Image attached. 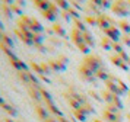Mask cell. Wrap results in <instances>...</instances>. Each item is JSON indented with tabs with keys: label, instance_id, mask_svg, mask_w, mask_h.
Listing matches in <instances>:
<instances>
[{
	"label": "cell",
	"instance_id": "1",
	"mask_svg": "<svg viewBox=\"0 0 130 122\" xmlns=\"http://www.w3.org/2000/svg\"><path fill=\"white\" fill-rule=\"evenodd\" d=\"M105 86H107V90L108 92L114 93V94H117V96H124V94H127L129 93V86L121 81L120 79L117 77H112L108 81H105Z\"/></svg>",
	"mask_w": 130,
	"mask_h": 122
},
{
	"label": "cell",
	"instance_id": "2",
	"mask_svg": "<svg viewBox=\"0 0 130 122\" xmlns=\"http://www.w3.org/2000/svg\"><path fill=\"white\" fill-rule=\"evenodd\" d=\"M82 65H85L86 68L89 70H92L95 74H96V71L98 70H101L104 65H102V60H101V57H98V55H86V57L83 58V61H82Z\"/></svg>",
	"mask_w": 130,
	"mask_h": 122
},
{
	"label": "cell",
	"instance_id": "3",
	"mask_svg": "<svg viewBox=\"0 0 130 122\" xmlns=\"http://www.w3.org/2000/svg\"><path fill=\"white\" fill-rule=\"evenodd\" d=\"M72 39H73V42L76 44V46L83 52V54L89 55V52H91V46L85 42V39H83V34L80 32V31H77L76 28L73 29V31H72Z\"/></svg>",
	"mask_w": 130,
	"mask_h": 122
},
{
	"label": "cell",
	"instance_id": "4",
	"mask_svg": "<svg viewBox=\"0 0 130 122\" xmlns=\"http://www.w3.org/2000/svg\"><path fill=\"white\" fill-rule=\"evenodd\" d=\"M101 97L104 99V102H107V105L116 106L117 109H123V102H121L120 96H117V94L108 92V90H104V92L101 93Z\"/></svg>",
	"mask_w": 130,
	"mask_h": 122
},
{
	"label": "cell",
	"instance_id": "5",
	"mask_svg": "<svg viewBox=\"0 0 130 122\" xmlns=\"http://www.w3.org/2000/svg\"><path fill=\"white\" fill-rule=\"evenodd\" d=\"M96 19H98V28H100L102 32H104L105 29H108L110 26H117L118 25L111 16H107L104 13H101L100 16H96Z\"/></svg>",
	"mask_w": 130,
	"mask_h": 122
},
{
	"label": "cell",
	"instance_id": "6",
	"mask_svg": "<svg viewBox=\"0 0 130 122\" xmlns=\"http://www.w3.org/2000/svg\"><path fill=\"white\" fill-rule=\"evenodd\" d=\"M111 10L117 16H127L129 15V2H114L111 6Z\"/></svg>",
	"mask_w": 130,
	"mask_h": 122
},
{
	"label": "cell",
	"instance_id": "7",
	"mask_svg": "<svg viewBox=\"0 0 130 122\" xmlns=\"http://www.w3.org/2000/svg\"><path fill=\"white\" fill-rule=\"evenodd\" d=\"M104 34H105L107 38H110L112 42H120V41H121V32H120L118 26H110L108 29L104 31Z\"/></svg>",
	"mask_w": 130,
	"mask_h": 122
},
{
	"label": "cell",
	"instance_id": "8",
	"mask_svg": "<svg viewBox=\"0 0 130 122\" xmlns=\"http://www.w3.org/2000/svg\"><path fill=\"white\" fill-rule=\"evenodd\" d=\"M110 60H111V63L114 64V65H117L118 68L124 70V71H129V68H130L129 64L126 63V61H124V60L120 57L118 54H114V55H111V57H110Z\"/></svg>",
	"mask_w": 130,
	"mask_h": 122
},
{
	"label": "cell",
	"instance_id": "9",
	"mask_svg": "<svg viewBox=\"0 0 130 122\" xmlns=\"http://www.w3.org/2000/svg\"><path fill=\"white\" fill-rule=\"evenodd\" d=\"M57 15H59V7H57L56 3H53L51 7H50L47 12H42V16L45 17L47 20H51V22H54V20L57 19Z\"/></svg>",
	"mask_w": 130,
	"mask_h": 122
},
{
	"label": "cell",
	"instance_id": "10",
	"mask_svg": "<svg viewBox=\"0 0 130 122\" xmlns=\"http://www.w3.org/2000/svg\"><path fill=\"white\" fill-rule=\"evenodd\" d=\"M102 116L107 122H123L121 113H112V112H108L107 109L102 112Z\"/></svg>",
	"mask_w": 130,
	"mask_h": 122
},
{
	"label": "cell",
	"instance_id": "11",
	"mask_svg": "<svg viewBox=\"0 0 130 122\" xmlns=\"http://www.w3.org/2000/svg\"><path fill=\"white\" fill-rule=\"evenodd\" d=\"M28 93H29V96H31L32 99H35L37 102L42 100L41 87H37V86H34V84H29V86H28Z\"/></svg>",
	"mask_w": 130,
	"mask_h": 122
},
{
	"label": "cell",
	"instance_id": "12",
	"mask_svg": "<svg viewBox=\"0 0 130 122\" xmlns=\"http://www.w3.org/2000/svg\"><path fill=\"white\" fill-rule=\"evenodd\" d=\"M10 64H12V65L18 70V71H28V65H26L24 61H21L18 57L12 58V60H10Z\"/></svg>",
	"mask_w": 130,
	"mask_h": 122
},
{
	"label": "cell",
	"instance_id": "13",
	"mask_svg": "<svg viewBox=\"0 0 130 122\" xmlns=\"http://www.w3.org/2000/svg\"><path fill=\"white\" fill-rule=\"evenodd\" d=\"M34 5H35L41 12H47L48 9L51 7L53 3H51V2H45V0H35V2H34Z\"/></svg>",
	"mask_w": 130,
	"mask_h": 122
},
{
	"label": "cell",
	"instance_id": "14",
	"mask_svg": "<svg viewBox=\"0 0 130 122\" xmlns=\"http://www.w3.org/2000/svg\"><path fill=\"white\" fill-rule=\"evenodd\" d=\"M41 96H42V100L45 102V106H50V105H56V103H54L53 96L50 94V92H47V90H45V89H42V87H41Z\"/></svg>",
	"mask_w": 130,
	"mask_h": 122
},
{
	"label": "cell",
	"instance_id": "15",
	"mask_svg": "<svg viewBox=\"0 0 130 122\" xmlns=\"http://www.w3.org/2000/svg\"><path fill=\"white\" fill-rule=\"evenodd\" d=\"M48 64H50V67L53 70H56V71H63V70L66 68V65L60 60H51V61H48Z\"/></svg>",
	"mask_w": 130,
	"mask_h": 122
},
{
	"label": "cell",
	"instance_id": "16",
	"mask_svg": "<svg viewBox=\"0 0 130 122\" xmlns=\"http://www.w3.org/2000/svg\"><path fill=\"white\" fill-rule=\"evenodd\" d=\"M0 44H3V45L9 46V48H13V41H12V38H10L9 35H6V34H2V32H0Z\"/></svg>",
	"mask_w": 130,
	"mask_h": 122
},
{
	"label": "cell",
	"instance_id": "17",
	"mask_svg": "<svg viewBox=\"0 0 130 122\" xmlns=\"http://www.w3.org/2000/svg\"><path fill=\"white\" fill-rule=\"evenodd\" d=\"M95 76H96V79H100V80H104V81H108L110 79H111L110 73H108V71H107V70L104 68V67H102L101 70H98Z\"/></svg>",
	"mask_w": 130,
	"mask_h": 122
},
{
	"label": "cell",
	"instance_id": "18",
	"mask_svg": "<svg viewBox=\"0 0 130 122\" xmlns=\"http://www.w3.org/2000/svg\"><path fill=\"white\" fill-rule=\"evenodd\" d=\"M67 100H69V103L72 105V108H73V110H79L80 108H82V105H80V102L77 100L75 96H72V94H67Z\"/></svg>",
	"mask_w": 130,
	"mask_h": 122
},
{
	"label": "cell",
	"instance_id": "19",
	"mask_svg": "<svg viewBox=\"0 0 130 122\" xmlns=\"http://www.w3.org/2000/svg\"><path fill=\"white\" fill-rule=\"evenodd\" d=\"M35 110H37V113H38V116L41 118V119H48L50 116H48V110H47V108H42V106H40V105H37L35 106Z\"/></svg>",
	"mask_w": 130,
	"mask_h": 122
},
{
	"label": "cell",
	"instance_id": "20",
	"mask_svg": "<svg viewBox=\"0 0 130 122\" xmlns=\"http://www.w3.org/2000/svg\"><path fill=\"white\" fill-rule=\"evenodd\" d=\"M15 32H16V35L21 38V41H22V42H25L26 45H29V46H34V41L31 39V38H28L26 35H24L21 31H19V29H15Z\"/></svg>",
	"mask_w": 130,
	"mask_h": 122
},
{
	"label": "cell",
	"instance_id": "21",
	"mask_svg": "<svg viewBox=\"0 0 130 122\" xmlns=\"http://www.w3.org/2000/svg\"><path fill=\"white\" fill-rule=\"evenodd\" d=\"M53 32L56 35L61 36V38H64V36H66V29L63 28L60 23H54V25H53Z\"/></svg>",
	"mask_w": 130,
	"mask_h": 122
},
{
	"label": "cell",
	"instance_id": "22",
	"mask_svg": "<svg viewBox=\"0 0 130 122\" xmlns=\"http://www.w3.org/2000/svg\"><path fill=\"white\" fill-rule=\"evenodd\" d=\"M117 26H118L120 31L124 32V35H130V23L127 22V20H120Z\"/></svg>",
	"mask_w": 130,
	"mask_h": 122
},
{
	"label": "cell",
	"instance_id": "23",
	"mask_svg": "<svg viewBox=\"0 0 130 122\" xmlns=\"http://www.w3.org/2000/svg\"><path fill=\"white\" fill-rule=\"evenodd\" d=\"M83 39H85V42H86V44H88L89 46H92V48L95 46L94 36H92V34H91L89 31H86V32H83Z\"/></svg>",
	"mask_w": 130,
	"mask_h": 122
},
{
	"label": "cell",
	"instance_id": "24",
	"mask_svg": "<svg viewBox=\"0 0 130 122\" xmlns=\"http://www.w3.org/2000/svg\"><path fill=\"white\" fill-rule=\"evenodd\" d=\"M112 44H114V42H112L110 38H107V36L101 39V45H102V48L107 50V51H111V50H112Z\"/></svg>",
	"mask_w": 130,
	"mask_h": 122
},
{
	"label": "cell",
	"instance_id": "25",
	"mask_svg": "<svg viewBox=\"0 0 130 122\" xmlns=\"http://www.w3.org/2000/svg\"><path fill=\"white\" fill-rule=\"evenodd\" d=\"M2 10H3V13H5V16H7V17L13 16V12H12V9H10V5H9L7 2L2 3Z\"/></svg>",
	"mask_w": 130,
	"mask_h": 122
},
{
	"label": "cell",
	"instance_id": "26",
	"mask_svg": "<svg viewBox=\"0 0 130 122\" xmlns=\"http://www.w3.org/2000/svg\"><path fill=\"white\" fill-rule=\"evenodd\" d=\"M2 108H3V109H5V112H7V113H9L10 116H16V115H18V110L15 109V108H13L12 105L5 103L3 106H2Z\"/></svg>",
	"mask_w": 130,
	"mask_h": 122
},
{
	"label": "cell",
	"instance_id": "27",
	"mask_svg": "<svg viewBox=\"0 0 130 122\" xmlns=\"http://www.w3.org/2000/svg\"><path fill=\"white\" fill-rule=\"evenodd\" d=\"M73 22H75V28L77 29V31H80V32H86V31H88V28H86V26H85V23L82 22V20H80V19H76V20H73Z\"/></svg>",
	"mask_w": 130,
	"mask_h": 122
},
{
	"label": "cell",
	"instance_id": "28",
	"mask_svg": "<svg viewBox=\"0 0 130 122\" xmlns=\"http://www.w3.org/2000/svg\"><path fill=\"white\" fill-rule=\"evenodd\" d=\"M56 5H57V7H60V9H63V10H69L72 7V3H69V2H66V0H57L56 2Z\"/></svg>",
	"mask_w": 130,
	"mask_h": 122
},
{
	"label": "cell",
	"instance_id": "29",
	"mask_svg": "<svg viewBox=\"0 0 130 122\" xmlns=\"http://www.w3.org/2000/svg\"><path fill=\"white\" fill-rule=\"evenodd\" d=\"M47 109H50V112L53 113V115H57V118H60V116H63V113H61V110L56 106V105H50V106H45Z\"/></svg>",
	"mask_w": 130,
	"mask_h": 122
},
{
	"label": "cell",
	"instance_id": "30",
	"mask_svg": "<svg viewBox=\"0 0 130 122\" xmlns=\"http://www.w3.org/2000/svg\"><path fill=\"white\" fill-rule=\"evenodd\" d=\"M44 35L42 34H34V38H32V41H34V45H40V44H42L44 42Z\"/></svg>",
	"mask_w": 130,
	"mask_h": 122
},
{
	"label": "cell",
	"instance_id": "31",
	"mask_svg": "<svg viewBox=\"0 0 130 122\" xmlns=\"http://www.w3.org/2000/svg\"><path fill=\"white\" fill-rule=\"evenodd\" d=\"M85 20H86V23L92 25V26H98V19H96V16H91V15H88V16H85Z\"/></svg>",
	"mask_w": 130,
	"mask_h": 122
},
{
	"label": "cell",
	"instance_id": "32",
	"mask_svg": "<svg viewBox=\"0 0 130 122\" xmlns=\"http://www.w3.org/2000/svg\"><path fill=\"white\" fill-rule=\"evenodd\" d=\"M112 50H114L116 54H118V55L124 52V48H123V45H121V42H114V44H112Z\"/></svg>",
	"mask_w": 130,
	"mask_h": 122
},
{
	"label": "cell",
	"instance_id": "33",
	"mask_svg": "<svg viewBox=\"0 0 130 122\" xmlns=\"http://www.w3.org/2000/svg\"><path fill=\"white\" fill-rule=\"evenodd\" d=\"M7 3L10 5L12 12H15V13H18V15H21V16H22V10H21V6H19L18 3H10V2H7Z\"/></svg>",
	"mask_w": 130,
	"mask_h": 122
},
{
	"label": "cell",
	"instance_id": "34",
	"mask_svg": "<svg viewBox=\"0 0 130 122\" xmlns=\"http://www.w3.org/2000/svg\"><path fill=\"white\" fill-rule=\"evenodd\" d=\"M73 113H75V116H76V118H77L80 122H85V121H86V115L83 113L82 110H73Z\"/></svg>",
	"mask_w": 130,
	"mask_h": 122
},
{
	"label": "cell",
	"instance_id": "35",
	"mask_svg": "<svg viewBox=\"0 0 130 122\" xmlns=\"http://www.w3.org/2000/svg\"><path fill=\"white\" fill-rule=\"evenodd\" d=\"M31 67H32V70H34L38 76H44V71H42V68H41V65H40V64L32 63V65H31Z\"/></svg>",
	"mask_w": 130,
	"mask_h": 122
},
{
	"label": "cell",
	"instance_id": "36",
	"mask_svg": "<svg viewBox=\"0 0 130 122\" xmlns=\"http://www.w3.org/2000/svg\"><path fill=\"white\" fill-rule=\"evenodd\" d=\"M69 13H70V16H72V19H73V20H76V19H80V15H79V12L75 10L73 7H70V9H69Z\"/></svg>",
	"mask_w": 130,
	"mask_h": 122
},
{
	"label": "cell",
	"instance_id": "37",
	"mask_svg": "<svg viewBox=\"0 0 130 122\" xmlns=\"http://www.w3.org/2000/svg\"><path fill=\"white\" fill-rule=\"evenodd\" d=\"M123 45L129 46L130 48V35H121V41H120Z\"/></svg>",
	"mask_w": 130,
	"mask_h": 122
},
{
	"label": "cell",
	"instance_id": "38",
	"mask_svg": "<svg viewBox=\"0 0 130 122\" xmlns=\"http://www.w3.org/2000/svg\"><path fill=\"white\" fill-rule=\"evenodd\" d=\"M40 65H41V68H42V71H44V74H51V67H50V64L41 63Z\"/></svg>",
	"mask_w": 130,
	"mask_h": 122
},
{
	"label": "cell",
	"instance_id": "39",
	"mask_svg": "<svg viewBox=\"0 0 130 122\" xmlns=\"http://www.w3.org/2000/svg\"><path fill=\"white\" fill-rule=\"evenodd\" d=\"M63 17H64V20H67V22H72L73 19H72V16H70V13H69V10H63Z\"/></svg>",
	"mask_w": 130,
	"mask_h": 122
},
{
	"label": "cell",
	"instance_id": "40",
	"mask_svg": "<svg viewBox=\"0 0 130 122\" xmlns=\"http://www.w3.org/2000/svg\"><path fill=\"white\" fill-rule=\"evenodd\" d=\"M89 94H91V96H92L94 99H96L98 102H101V100H102V97H101V96H100V94H98L96 92H92V90H91V92H89Z\"/></svg>",
	"mask_w": 130,
	"mask_h": 122
},
{
	"label": "cell",
	"instance_id": "41",
	"mask_svg": "<svg viewBox=\"0 0 130 122\" xmlns=\"http://www.w3.org/2000/svg\"><path fill=\"white\" fill-rule=\"evenodd\" d=\"M57 60H60V61H61V63L64 64V65H66L67 63H69V60H67V57H64V55H61V57H59Z\"/></svg>",
	"mask_w": 130,
	"mask_h": 122
},
{
	"label": "cell",
	"instance_id": "42",
	"mask_svg": "<svg viewBox=\"0 0 130 122\" xmlns=\"http://www.w3.org/2000/svg\"><path fill=\"white\" fill-rule=\"evenodd\" d=\"M34 46H35V48H38V50H41V52H45V51H47V48L42 45V44H40V45H34Z\"/></svg>",
	"mask_w": 130,
	"mask_h": 122
},
{
	"label": "cell",
	"instance_id": "43",
	"mask_svg": "<svg viewBox=\"0 0 130 122\" xmlns=\"http://www.w3.org/2000/svg\"><path fill=\"white\" fill-rule=\"evenodd\" d=\"M72 5L75 6V7H76V9H82V6L79 5V3H77V2H72Z\"/></svg>",
	"mask_w": 130,
	"mask_h": 122
},
{
	"label": "cell",
	"instance_id": "44",
	"mask_svg": "<svg viewBox=\"0 0 130 122\" xmlns=\"http://www.w3.org/2000/svg\"><path fill=\"white\" fill-rule=\"evenodd\" d=\"M59 122H70V121H67L64 116H60V118H59Z\"/></svg>",
	"mask_w": 130,
	"mask_h": 122
},
{
	"label": "cell",
	"instance_id": "45",
	"mask_svg": "<svg viewBox=\"0 0 130 122\" xmlns=\"http://www.w3.org/2000/svg\"><path fill=\"white\" fill-rule=\"evenodd\" d=\"M44 122H59V121H56V119H53V118H48V119H45Z\"/></svg>",
	"mask_w": 130,
	"mask_h": 122
},
{
	"label": "cell",
	"instance_id": "46",
	"mask_svg": "<svg viewBox=\"0 0 130 122\" xmlns=\"http://www.w3.org/2000/svg\"><path fill=\"white\" fill-rule=\"evenodd\" d=\"M40 77H41V79H42L44 81H47V83H50V80H48V79L45 77V76H40Z\"/></svg>",
	"mask_w": 130,
	"mask_h": 122
},
{
	"label": "cell",
	"instance_id": "47",
	"mask_svg": "<svg viewBox=\"0 0 130 122\" xmlns=\"http://www.w3.org/2000/svg\"><path fill=\"white\" fill-rule=\"evenodd\" d=\"M3 29H5V26H3V23L0 22V31H3Z\"/></svg>",
	"mask_w": 130,
	"mask_h": 122
},
{
	"label": "cell",
	"instance_id": "48",
	"mask_svg": "<svg viewBox=\"0 0 130 122\" xmlns=\"http://www.w3.org/2000/svg\"><path fill=\"white\" fill-rule=\"evenodd\" d=\"M6 122H15V121H12L10 118H7V119H6Z\"/></svg>",
	"mask_w": 130,
	"mask_h": 122
},
{
	"label": "cell",
	"instance_id": "49",
	"mask_svg": "<svg viewBox=\"0 0 130 122\" xmlns=\"http://www.w3.org/2000/svg\"><path fill=\"white\" fill-rule=\"evenodd\" d=\"M94 122H102V121H100V119H96V121H94Z\"/></svg>",
	"mask_w": 130,
	"mask_h": 122
},
{
	"label": "cell",
	"instance_id": "50",
	"mask_svg": "<svg viewBox=\"0 0 130 122\" xmlns=\"http://www.w3.org/2000/svg\"><path fill=\"white\" fill-rule=\"evenodd\" d=\"M127 64H129V67H130V58H129V61H127Z\"/></svg>",
	"mask_w": 130,
	"mask_h": 122
},
{
	"label": "cell",
	"instance_id": "51",
	"mask_svg": "<svg viewBox=\"0 0 130 122\" xmlns=\"http://www.w3.org/2000/svg\"><path fill=\"white\" fill-rule=\"evenodd\" d=\"M129 5H130V2H129Z\"/></svg>",
	"mask_w": 130,
	"mask_h": 122
},
{
	"label": "cell",
	"instance_id": "52",
	"mask_svg": "<svg viewBox=\"0 0 130 122\" xmlns=\"http://www.w3.org/2000/svg\"><path fill=\"white\" fill-rule=\"evenodd\" d=\"M129 94H130V92H129Z\"/></svg>",
	"mask_w": 130,
	"mask_h": 122
}]
</instances>
